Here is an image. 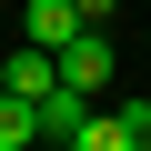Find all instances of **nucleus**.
<instances>
[{"instance_id":"1","label":"nucleus","mask_w":151,"mask_h":151,"mask_svg":"<svg viewBox=\"0 0 151 151\" xmlns=\"http://www.w3.org/2000/svg\"><path fill=\"white\" fill-rule=\"evenodd\" d=\"M91 101H101V91H81V81H50V91H40V141L81 151V131H91Z\"/></svg>"},{"instance_id":"6","label":"nucleus","mask_w":151,"mask_h":151,"mask_svg":"<svg viewBox=\"0 0 151 151\" xmlns=\"http://www.w3.org/2000/svg\"><path fill=\"white\" fill-rule=\"evenodd\" d=\"M121 131H131V151H151V101H121Z\"/></svg>"},{"instance_id":"5","label":"nucleus","mask_w":151,"mask_h":151,"mask_svg":"<svg viewBox=\"0 0 151 151\" xmlns=\"http://www.w3.org/2000/svg\"><path fill=\"white\" fill-rule=\"evenodd\" d=\"M81 151H131V131H121V111H91V131H81Z\"/></svg>"},{"instance_id":"7","label":"nucleus","mask_w":151,"mask_h":151,"mask_svg":"<svg viewBox=\"0 0 151 151\" xmlns=\"http://www.w3.org/2000/svg\"><path fill=\"white\" fill-rule=\"evenodd\" d=\"M70 10H81V20H91V30H101V20H111V10H121V0H70Z\"/></svg>"},{"instance_id":"4","label":"nucleus","mask_w":151,"mask_h":151,"mask_svg":"<svg viewBox=\"0 0 151 151\" xmlns=\"http://www.w3.org/2000/svg\"><path fill=\"white\" fill-rule=\"evenodd\" d=\"M20 141H40V101L0 81V151H20Z\"/></svg>"},{"instance_id":"3","label":"nucleus","mask_w":151,"mask_h":151,"mask_svg":"<svg viewBox=\"0 0 151 151\" xmlns=\"http://www.w3.org/2000/svg\"><path fill=\"white\" fill-rule=\"evenodd\" d=\"M20 30H30L40 50H60L70 30H91V20H81V10H70V0H20Z\"/></svg>"},{"instance_id":"2","label":"nucleus","mask_w":151,"mask_h":151,"mask_svg":"<svg viewBox=\"0 0 151 151\" xmlns=\"http://www.w3.org/2000/svg\"><path fill=\"white\" fill-rule=\"evenodd\" d=\"M60 81L111 91V40H101V30H70V40H60Z\"/></svg>"}]
</instances>
